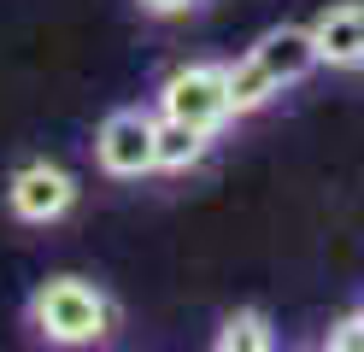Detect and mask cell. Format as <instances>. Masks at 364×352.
<instances>
[{
    "label": "cell",
    "instance_id": "cell-7",
    "mask_svg": "<svg viewBox=\"0 0 364 352\" xmlns=\"http://www.w3.org/2000/svg\"><path fill=\"white\" fill-rule=\"evenodd\" d=\"M206 147H212V129L159 112V124H153V171H188V164L206 159Z\"/></svg>",
    "mask_w": 364,
    "mask_h": 352
},
{
    "label": "cell",
    "instance_id": "cell-5",
    "mask_svg": "<svg viewBox=\"0 0 364 352\" xmlns=\"http://www.w3.org/2000/svg\"><path fill=\"white\" fill-rule=\"evenodd\" d=\"M311 47L317 65L329 70H358L364 65V0H341L311 23Z\"/></svg>",
    "mask_w": 364,
    "mask_h": 352
},
{
    "label": "cell",
    "instance_id": "cell-11",
    "mask_svg": "<svg viewBox=\"0 0 364 352\" xmlns=\"http://www.w3.org/2000/svg\"><path fill=\"white\" fill-rule=\"evenodd\" d=\"M188 6H194V0H141V12H153V18H176Z\"/></svg>",
    "mask_w": 364,
    "mask_h": 352
},
{
    "label": "cell",
    "instance_id": "cell-4",
    "mask_svg": "<svg viewBox=\"0 0 364 352\" xmlns=\"http://www.w3.org/2000/svg\"><path fill=\"white\" fill-rule=\"evenodd\" d=\"M153 124L159 117L153 112H141V106H118L100 124V135H95V159H100V171L106 176H147L153 171Z\"/></svg>",
    "mask_w": 364,
    "mask_h": 352
},
{
    "label": "cell",
    "instance_id": "cell-1",
    "mask_svg": "<svg viewBox=\"0 0 364 352\" xmlns=\"http://www.w3.org/2000/svg\"><path fill=\"white\" fill-rule=\"evenodd\" d=\"M112 299L82 276H48L41 288L30 294V323L36 335H48L59 346H88V341H106L112 335Z\"/></svg>",
    "mask_w": 364,
    "mask_h": 352
},
{
    "label": "cell",
    "instance_id": "cell-6",
    "mask_svg": "<svg viewBox=\"0 0 364 352\" xmlns=\"http://www.w3.org/2000/svg\"><path fill=\"white\" fill-rule=\"evenodd\" d=\"M253 59H259V70H264V77L277 82V88L311 77V70H317L311 23H277V30H264V36H259V47H253Z\"/></svg>",
    "mask_w": 364,
    "mask_h": 352
},
{
    "label": "cell",
    "instance_id": "cell-3",
    "mask_svg": "<svg viewBox=\"0 0 364 352\" xmlns=\"http://www.w3.org/2000/svg\"><path fill=\"white\" fill-rule=\"evenodd\" d=\"M6 206H12V218H24V223H59L65 211L77 206V176L65 171V164H48V159L18 164L12 182H6Z\"/></svg>",
    "mask_w": 364,
    "mask_h": 352
},
{
    "label": "cell",
    "instance_id": "cell-10",
    "mask_svg": "<svg viewBox=\"0 0 364 352\" xmlns=\"http://www.w3.org/2000/svg\"><path fill=\"white\" fill-rule=\"evenodd\" d=\"M323 346L329 352H364V311L358 317H341L329 335H323Z\"/></svg>",
    "mask_w": 364,
    "mask_h": 352
},
{
    "label": "cell",
    "instance_id": "cell-2",
    "mask_svg": "<svg viewBox=\"0 0 364 352\" xmlns=\"http://www.w3.org/2000/svg\"><path fill=\"white\" fill-rule=\"evenodd\" d=\"M159 112L218 135L235 117L230 112V70L223 65H182V70H171L165 88H159Z\"/></svg>",
    "mask_w": 364,
    "mask_h": 352
},
{
    "label": "cell",
    "instance_id": "cell-8",
    "mask_svg": "<svg viewBox=\"0 0 364 352\" xmlns=\"http://www.w3.org/2000/svg\"><path fill=\"white\" fill-rule=\"evenodd\" d=\"M223 70H230V112H235V117H241V112H259L264 100H277V94H282V88L259 70L253 53H247L241 65H223Z\"/></svg>",
    "mask_w": 364,
    "mask_h": 352
},
{
    "label": "cell",
    "instance_id": "cell-9",
    "mask_svg": "<svg viewBox=\"0 0 364 352\" xmlns=\"http://www.w3.org/2000/svg\"><path fill=\"white\" fill-rule=\"evenodd\" d=\"M264 346H270L264 311H230L218 323V352H264Z\"/></svg>",
    "mask_w": 364,
    "mask_h": 352
}]
</instances>
